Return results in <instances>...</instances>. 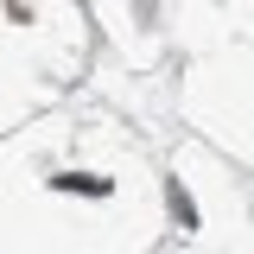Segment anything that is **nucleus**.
<instances>
[{"label": "nucleus", "instance_id": "obj_1", "mask_svg": "<svg viewBox=\"0 0 254 254\" xmlns=\"http://www.w3.org/2000/svg\"><path fill=\"white\" fill-rule=\"evenodd\" d=\"M165 197H172V216L185 222V229H197V203H190V190L178 185V178H172V190H165Z\"/></svg>", "mask_w": 254, "mask_h": 254}, {"label": "nucleus", "instance_id": "obj_2", "mask_svg": "<svg viewBox=\"0 0 254 254\" xmlns=\"http://www.w3.org/2000/svg\"><path fill=\"white\" fill-rule=\"evenodd\" d=\"M58 190H89V197H108V178H76V172H64V178H51Z\"/></svg>", "mask_w": 254, "mask_h": 254}]
</instances>
